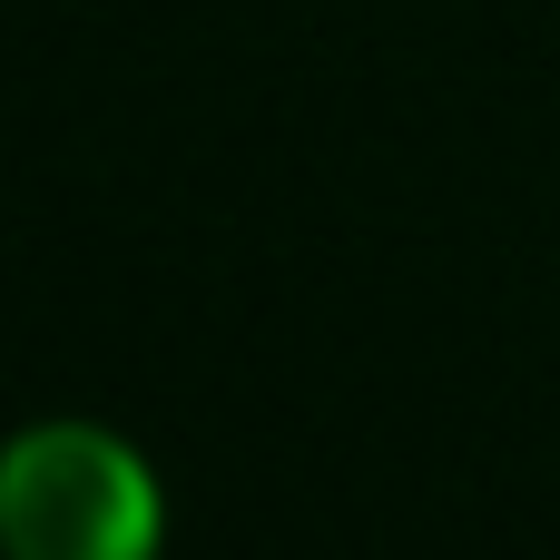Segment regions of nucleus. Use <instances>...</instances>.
Instances as JSON below:
<instances>
[{
    "mask_svg": "<svg viewBox=\"0 0 560 560\" xmlns=\"http://www.w3.org/2000/svg\"><path fill=\"white\" fill-rule=\"evenodd\" d=\"M158 463L108 423H20L0 443V560H158Z\"/></svg>",
    "mask_w": 560,
    "mask_h": 560,
    "instance_id": "1",
    "label": "nucleus"
}]
</instances>
